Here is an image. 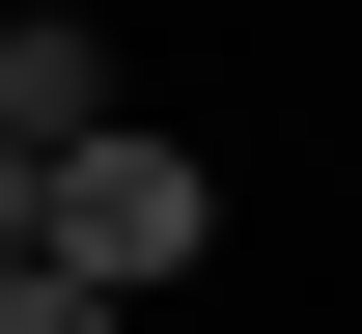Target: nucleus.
Wrapping results in <instances>:
<instances>
[{
    "mask_svg": "<svg viewBox=\"0 0 362 334\" xmlns=\"http://www.w3.org/2000/svg\"><path fill=\"white\" fill-rule=\"evenodd\" d=\"M56 140H112V56H84V0H0V167H56Z\"/></svg>",
    "mask_w": 362,
    "mask_h": 334,
    "instance_id": "obj_2",
    "label": "nucleus"
},
{
    "mask_svg": "<svg viewBox=\"0 0 362 334\" xmlns=\"http://www.w3.org/2000/svg\"><path fill=\"white\" fill-rule=\"evenodd\" d=\"M0 334H139V306H84V279H0Z\"/></svg>",
    "mask_w": 362,
    "mask_h": 334,
    "instance_id": "obj_3",
    "label": "nucleus"
},
{
    "mask_svg": "<svg viewBox=\"0 0 362 334\" xmlns=\"http://www.w3.org/2000/svg\"><path fill=\"white\" fill-rule=\"evenodd\" d=\"M0 279H28V167H0Z\"/></svg>",
    "mask_w": 362,
    "mask_h": 334,
    "instance_id": "obj_4",
    "label": "nucleus"
},
{
    "mask_svg": "<svg viewBox=\"0 0 362 334\" xmlns=\"http://www.w3.org/2000/svg\"><path fill=\"white\" fill-rule=\"evenodd\" d=\"M195 251H223V167H195V140H139V112L28 167V279H84V306H139V279H195Z\"/></svg>",
    "mask_w": 362,
    "mask_h": 334,
    "instance_id": "obj_1",
    "label": "nucleus"
}]
</instances>
